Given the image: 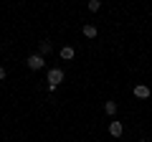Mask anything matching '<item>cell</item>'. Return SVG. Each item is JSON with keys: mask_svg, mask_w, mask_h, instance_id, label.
I'll return each instance as SVG.
<instances>
[{"mask_svg": "<svg viewBox=\"0 0 152 142\" xmlns=\"http://www.w3.org/2000/svg\"><path fill=\"white\" fill-rule=\"evenodd\" d=\"M61 81H64V71H61V69H51V71H48V89L53 91Z\"/></svg>", "mask_w": 152, "mask_h": 142, "instance_id": "6da1fadb", "label": "cell"}, {"mask_svg": "<svg viewBox=\"0 0 152 142\" xmlns=\"http://www.w3.org/2000/svg\"><path fill=\"white\" fill-rule=\"evenodd\" d=\"M46 66V59L41 53H33V56H28V69H33V71H38V69H43Z\"/></svg>", "mask_w": 152, "mask_h": 142, "instance_id": "7a4b0ae2", "label": "cell"}, {"mask_svg": "<svg viewBox=\"0 0 152 142\" xmlns=\"http://www.w3.org/2000/svg\"><path fill=\"white\" fill-rule=\"evenodd\" d=\"M122 130H124V127H122V122H109V135H112V137H119Z\"/></svg>", "mask_w": 152, "mask_h": 142, "instance_id": "3957f363", "label": "cell"}, {"mask_svg": "<svg viewBox=\"0 0 152 142\" xmlns=\"http://www.w3.org/2000/svg\"><path fill=\"white\" fill-rule=\"evenodd\" d=\"M134 97H140V99H147V97H150V89H147L145 84H137V86H134Z\"/></svg>", "mask_w": 152, "mask_h": 142, "instance_id": "277c9868", "label": "cell"}, {"mask_svg": "<svg viewBox=\"0 0 152 142\" xmlns=\"http://www.w3.org/2000/svg\"><path fill=\"white\" fill-rule=\"evenodd\" d=\"M74 53H76V51L71 48V46H64V48H61V59H64V61H69V59H74Z\"/></svg>", "mask_w": 152, "mask_h": 142, "instance_id": "5b68a950", "label": "cell"}, {"mask_svg": "<svg viewBox=\"0 0 152 142\" xmlns=\"http://www.w3.org/2000/svg\"><path fill=\"white\" fill-rule=\"evenodd\" d=\"M38 53H41V56H48V53H51V43H48V41H41V46H38Z\"/></svg>", "mask_w": 152, "mask_h": 142, "instance_id": "8992f818", "label": "cell"}, {"mask_svg": "<svg viewBox=\"0 0 152 142\" xmlns=\"http://www.w3.org/2000/svg\"><path fill=\"white\" fill-rule=\"evenodd\" d=\"M104 112H107L109 117H114V114H117V102H107V104H104Z\"/></svg>", "mask_w": 152, "mask_h": 142, "instance_id": "52a82bcc", "label": "cell"}, {"mask_svg": "<svg viewBox=\"0 0 152 142\" xmlns=\"http://www.w3.org/2000/svg\"><path fill=\"white\" fill-rule=\"evenodd\" d=\"M84 36L86 38H96V26H84Z\"/></svg>", "mask_w": 152, "mask_h": 142, "instance_id": "ba28073f", "label": "cell"}, {"mask_svg": "<svg viewBox=\"0 0 152 142\" xmlns=\"http://www.w3.org/2000/svg\"><path fill=\"white\" fill-rule=\"evenodd\" d=\"M99 8H102V3H99V0H91V3H89V10H91V13H96Z\"/></svg>", "mask_w": 152, "mask_h": 142, "instance_id": "9c48e42d", "label": "cell"}, {"mask_svg": "<svg viewBox=\"0 0 152 142\" xmlns=\"http://www.w3.org/2000/svg\"><path fill=\"white\" fill-rule=\"evenodd\" d=\"M0 79H5V69L3 66H0Z\"/></svg>", "mask_w": 152, "mask_h": 142, "instance_id": "30bf717a", "label": "cell"}, {"mask_svg": "<svg viewBox=\"0 0 152 142\" xmlns=\"http://www.w3.org/2000/svg\"><path fill=\"white\" fill-rule=\"evenodd\" d=\"M140 142H150V140H140Z\"/></svg>", "mask_w": 152, "mask_h": 142, "instance_id": "8fae6325", "label": "cell"}]
</instances>
